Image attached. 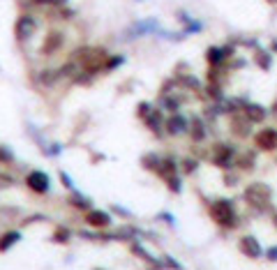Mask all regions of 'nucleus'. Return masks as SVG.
<instances>
[{
  "label": "nucleus",
  "mask_w": 277,
  "mask_h": 270,
  "mask_svg": "<svg viewBox=\"0 0 277 270\" xmlns=\"http://www.w3.org/2000/svg\"><path fill=\"white\" fill-rule=\"evenodd\" d=\"M162 266H166V268H180V264H178L176 259H171V257H164V264Z\"/></svg>",
  "instance_id": "ea45409f"
},
{
  "label": "nucleus",
  "mask_w": 277,
  "mask_h": 270,
  "mask_svg": "<svg viewBox=\"0 0 277 270\" xmlns=\"http://www.w3.org/2000/svg\"><path fill=\"white\" fill-rule=\"evenodd\" d=\"M196 166H199V162H196V160H192V157L183 160V171H185V173H194Z\"/></svg>",
  "instance_id": "f704fd0d"
},
{
  "label": "nucleus",
  "mask_w": 277,
  "mask_h": 270,
  "mask_svg": "<svg viewBox=\"0 0 277 270\" xmlns=\"http://www.w3.org/2000/svg\"><path fill=\"white\" fill-rule=\"evenodd\" d=\"M254 62H257L261 69H266V72L273 67V58H271V54H268V51H257V55H254Z\"/></svg>",
  "instance_id": "393cba45"
},
{
  "label": "nucleus",
  "mask_w": 277,
  "mask_h": 270,
  "mask_svg": "<svg viewBox=\"0 0 277 270\" xmlns=\"http://www.w3.org/2000/svg\"><path fill=\"white\" fill-rule=\"evenodd\" d=\"M69 203L79 210H90V199L88 196H83V194H79L76 189H72V199H69Z\"/></svg>",
  "instance_id": "412c9836"
},
{
  "label": "nucleus",
  "mask_w": 277,
  "mask_h": 270,
  "mask_svg": "<svg viewBox=\"0 0 277 270\" xmlns=\"http://www.w3.org/2000/svg\"><path fill=\"white\" fill-rule=\"evenodd\" d=\"M14 162V153L5 146H0V164H12Z\"/></svg>",
  "instance_id": "473e14b6"
},
{
  "label": "nucleus",
  "mask_w": 277,
  "mask_h": 270,
  "mask_svg": "<svg viewBox=\"0 0 277 270\" xmlns=\"http://www.w3.org/2000/svg\"><path fill=\"white\" fill-rule=\"evenodd\" d=\"M35 30H37V21H35L33 16H28V14L19 16V21L14 23V37H16L19 42L30 40V37L35 35Z\"/></svg>",
  "instance_id": "39448f33"
},
{
  "label": "nucleus",
  "mask_w": 277,
  "mask_h": 270,
  "mask_svg": "<svg viewBox=\"0 0 277 270\" xmlns=\"http://www.w3.org/2000/svg\"><path fill=\"white\" fill-rule=\"evenodd\" d=\"M224 185H226V187H233V185H238V178L226 173V176H224Z\"/></svg>",
  "instance_id": "a19ab883"
},
{
  "label": "nucleus",
  "mask_w": 277,
  "mask_h": 270,
  "mask_svg": "<svg viewBox=\"0 0 277 270\" xmlns=\"http://www.w3.org/2000/svg\"><path fill=\"white\" fill-rule=\"evenodd\" d=\"M132 252H134L136 257H141V259H143V261H146V264H148V266H153V268H160V266H162V264H160V261H157V259H153V257H150L148 252L143 250V247H141V245H139V243H132Z\"/></svg>",
  "instance_id": "aec40b11"
},
{
  "label": "nucleus",
  "mask_w": 277,
  "mask_h": 270,
  "mask_svg": "<svg viewBox=\"0 0 277 270\" xmlns=\"http://www.w3.org/2000/svg\"><path fill=\"white\" fill-rule=\"evenodd\" d=\"M148 33H157V21L155 19H146V21L134 23V26L129 28L127 40H134V37H141V35H148Z\"/></svg>",
  "instance_id": "ddd939ff"
},
{
  "label": "nucleus",
  "mask_w": 277,
  "mask_h": 270,
  "mask_svg": "<svg viewBox=\"0 0 277 270\" xmlns=\"http://www.w3.org/2000/svg\"><path fill=\"white\" fill-rule=\"evenodd\" d=\"M208 95H210V97H213L215 102H220V100L224 97V95H222V86H220V83L208 81Z\"/></svg>",
  "instance_id": "c756f323"
},
{
  "label": "nucleus",
  "mask_w": 277,
  "mask_h": 270,
  "mask_svg": "<svg viewBox=\"0 0 277 270\" xmlns=\"http://www.w3.org/2000/svg\"><path fill=\"white\" fill-rule=\"evenodd\" d=\"M254 143H257L259 150L273 153V150L277 148V129L275 127H264L261 132L254 134Z\"/></svg>",
  "instance_id": "423d86ee"
},
{
  "label": "nucleus",
  "mask_w": 277,
  "mask_h": 270,
  "mask_svg": "<svg viewBox=\"0 0 277 270\" xmlns=\"http://www.w3.org/2000/svg\"><path fill=\"white\" fill-rule=\"evenodd\" d=\"M180 97H173V95H166V97H164V108H166V111H178V108H180Z\"/></svg>",
  "instance_id": "c85d7f7f"
},
{
  "label": "nucleus",
  "mask_w": 277,
  "mask_h": 270,
  "mask_svg": "<svg viewBox=\"0 0 277 270\" xmlns=\"http://www.w3.org/2000/svg\"><path fill=\"white\" fill-rule=\"evenodd\" d=\"M150 108H153V104H150V102H141V104L136 107V115H139V118H146V115L150 113Z\"/></svg>",
  "instance_id": "72a5a7b5"
},
{
  "label": "nucleus",
  "mask_w": 277,
  "mask_h": 270,
  "mask_svg": "<svg viewBox=\"0 0 277 270\" xmlns=\"http://www.w3.org/2000/svg\"><path fill=\"white\" fill-rule=\"evenodd\" d=\"M86 222L90 224V226H95V229H107L109 224H111V215H109L107 210H86Z\"/></svg>",
  "instance_id": "9d476101"
},
{
  "label": "nucleus",
  "mask_w": 277,
  "mask_h": 270,
  "mask_svg": "<svg viewBox=\"0 0 277 270\" xmlns=\"http://www.w3.org/2000/svg\"><path fill=\"white\" fill-rule=\"evenodd\" d=\"M201 30H203V23H201V21H192V19H189L187 21V23H185V35H192V33H201Z\"/></svg>",
  "instance_id": "2f4dec72"
},
{
  "label": "nucleus",
  "mask_w": 277,
  "mask_h": 270,
  "mask_svg": "<svg viewBox=\"0 0 277 270\" xmlns=\"http://www.w3.org/2000/svg\"><path fill=\"white\" fill-rule=\"evenodd\" d=\"M271 199H273V189L266 182H252L250 187L245 189V201L250 203L254 210H259V213L268 210Z\"/></svg>",
  "instance_id": "7ed1b4c3"
},
{
  "label": "nucleus",
  "mask_w": 277,
  "mask_h": 270,
  "mask_svg": "<svg viewBox=\"0 0 277 270\" xmlns=\"http://www.w3.org/2000/svg\"><path fill=\"white\" fill-rule=\"evenodd\" d=\"M60 150H62V146L60 143H55V146H51V148H44V153H47V155H58Z\"/></svg>",
  "instance_id": "79ce46f5"
},
{
  "label": "nucleus",
  "mask_w": 277,
  "mask_h": 270,
  "mask_svg": "<svg viewBox=\"0 0 277 270\" xmlns=\"http://www.w3.org/2000/svg\"><path fill=\"white\" fill-rule=\"evenodd\" d=\"M146 120V125H148L150 132H155V134H160L162 132V115H160V111L157 108H150V113L143 118Z\"/></svg>",
  "instance_id": "f3484780"
},
{
  "label": "nucleus",
  "mask_w": 277,
  "mask_h": 270,
  "mask_svg": "<svg viewBox=\"0 0 277 270\" xmlns=\"http://www.w3.org/2000/svg\"><path fill=\"white\" fill-rule=\"evenodd\" d=\"M69 238H72V233H69V229H55L54 233V243H69Z\"/></svg>",
  "instance_id": "7c9ffc66"
},
{
  "label": "nucleus",
  "mask_w": 277,
  "mask_h": 270,
  "mask_svg": "<svg viewBox=\"0 0 277 270\" xmlns=\"http://www.w3.org/2000/svg\"><path fill=\"white\" fill-rule=\"evenodd\" d=\"M60 47H62V33H60V30H51V33H47V37H44L42 54H44V55H54L55 51H60Z\"/></svg>",
  "instance_id": "f8f14e48"
},
{
  "label": "nucleus",
  "mask_w": 277,
  "mask_h": 270,
  "mask_svg": "<svg viewBox=\"0 0 277 270\" xmlns=\"http://www.w3.org/2000/svg\"><path fill=\"white\" fill-rule=\"evenodd\" d=\"M231 132H233L236 136H240V139H247L250 132H252V122L247 120V115L233 111V118H231Z\"/></svg>",
  "instance_id": "6e6552de"
},
{
  "label": "nucleus",
  "mask_w": 277,
  "mask_h": 270,
  "mask_svg": "<svg viewBox=\"0 0 277 270\" xmlns=\"http://www.w3.org/2000/svg\"><path fill=\"white\" fill-rule=\"evenodd\" d=\"M60 182L69 189V192H72V189H76V187H74V182H72V178H69L67 173H65V171H60Z\"/></svg>",
  "instance_id": "e433bc0d"
},
{
  "label": "nucleus",
  "mask_w": 277,
  "mask_h": 270,
  "mask_svg": "<svg viewBox=\"0 0 277 270\" xmlns=\"http://www.w3.org/2000/svg\"><path fill=\"white\" fill-rule=\"evenodd\" d=\"M266 257L271 259V261H275V259H277V247H275V245H273V247H268V252H266Z\"/></svg>",
  "instance_id": "37998d69"
},
{
  "label": "nucleus",
  "mask_w": 277,
  "mask_h": 270,
  "mask_svg": "<svg viewBox=\"0 0 277 270\" xmlns=\"http://www.w3.org/2000/svg\"><path fill=\"white\" fill-rule=\"evenodd\" d=\"M26 185L33 189L35 194H44L51 187V180H49V173H44V171H30L26 178Z\"/></svg>",
  "instance_id": "0eeeda50"
},
{
  "label": "nucleus",
  "mask_w": 277,
  "mask_h": 270,
  "mask_svg": "<svg viewBox=\"0 0 277 270\" xmlns=\"http://www.w3.org/2000/svg\"><path fill=\"white\" fill-rule=\"evenodd\" d=\"M224 76H226V72L222 69V65H210V69H208V81L220 83V86H222V83H224Z\"/></svg>",
  "instance_id": "b1692460"
},
{
  "label": "nucleus",
  "mask_w": 277,
  "mask_h": 270,
  "mask_svg": "<svg viewBox=\"0 0 277 270\" xmlns=\"http://www.w3.org/2000/svg\"><path fill=\"white\" fill-rule=\"evenodd\" d=\"M243 113L247 115V120L250 122H264L266 120V108L259 107V104H250V102H245Z\"/></svg>",
  "instance_id": "4468645a"
},
{
  "label": "nucleus",
  "mask_w": 277,
  "mask_h": 270,
  "mask_svg": "<svg viewBox=\"0 0 277 270\" xmlns=\"http://www.w3.org/2000/svg\"><path fill=\"white\" fill-rule=\"evenodd\" d=\"M238 247H240V252H243L245 257H250V259H259L264 254V247L259 245V240L254 236H245L243 240L238 243Z\"/></svg>",
  "instance_id": "9b49d317"
},
{
  "label": "nucleus",
  "mask_w": 277,
  "mask_h": 270,
  "mask_svg": "<svg viewBox=\"0 0 277 270\" xmlns=\"http://www.w3.org/2000/svg\"><path fill=\"white\" fill-rule=\"evenodd\" d=\"M254 164H257V153H243V155L238 157V166L243 171H252Z\"/></svg>",
  "instance_id": "4be33fe9"
},
{
  "label": "nucleus",
  "mask_w": 277,
  "mask_h": 270,
  "mask_svg": "<svg viewBox=\"0 0 277 270\" xmlns=\"http://www.w3.org/2000/svg\"><path fill=\"white\" fill-rule=\"evenodd\" d=\"M176 171H178V162L173 157H160V166H157L155 173H160L162 178H169V176H173Z\"/></svg>",
  "instance_id": "2eb2a0df"
},
{
  "label": "nucleus",
  "mask_w": 277,
  "mask_h": 270,
  "mask_svg": "<svg viewBox=\"0 0 277 270\" xmlns=\"http://www.w3.org/2000/svg\"><path fill=\"white\" fill-rule=\"evenodd\" d=\"M107 58H109L107 49H102V47H83L76 51V60H79L83 72H88V74H97L104 67Z\"/></svg>",
  "instance_id": "f257e3e1"
},
{
  "label": "nucleus",
  "mask_w": 277,
  "mask_h": 270,
  "mask_svg": "<svg viewBox=\"0 0 277 270\" xmlns=\"http://www.w3.org/2000/svg\"><path fill=\"white\" fill-rule=\"evenodd\" d=\"M178 83H183L187 90H199V88H201L199 79H196V76H192V74H180V76H178Z\"/></svg>",
  "instance_id": "a878e982"
},
{
  "label": "nucleus",
  "mask_w": 277,
  "mask_h": 270,
  "mask_svg": "<svg viewBox=\"0 0 277 270\" xmlns=\"http://www.w3.org/2000/svg\"><path fill=\"white\" fill-rule=\"evenodd\" d=\"M141 166L146 171H157V166H160V157H157V153H146V155L141 157Z\"/></svg>",
  "instance_id": "5701e85b"
},
{
  "label": "nucleus",
  "mask_w": 277,
  "mask_h": 270,
  "mask_svg": "<svg viewBox=\"0 0 277 270\" xmlns=\"http://www.w3.org/2000/svg\"><path fill=\"white\" fill-rule=\"evenodd\" d=\"M206 60H208V65H222V62L226 60L222 47H210L208 51H206Z\"/></svg>",
  "instance_id": "6ab92c4d"
},
{
  "label": "nucleus",
  "mask_w": 277,
  "mask_h": 270,
  "mask_svg": "<svg viewBox=\"0 0 277 270\" xmlns=\"http://www.w3.org/2000/svg\"><path fill=\"white\" fill-rule=\"evenodd\" d=\"M21 240V233L19 231H7V233H2L0 236V252H7V250H12L14 245Z\"/></svg>",
  "instance_id": "a211bd4d"
},
{
  "label": "nucleus",
  "mask_w": 277,
  "mask_h": 270,
  "mask_svg": "<svg viewBox=\"0 0 277 270\" xmlns=\"http://www.w3.org/2000/svg\"><path fill=\"white\" fill-rule=\"evenodd\" d=\"M111 210H113V213H120V215H129L127 210H125V208H120V206H113Z\"/></svg>",
  "instance_id": "49530a36"
},
{
  "label": "nucleus",
  "mask_w": 277,
  "mask_h": 270,
  "mask_svg": "<svg viewBox=\"0 0 277 270\" xmlns=\"http://www.w3.org/2000/svg\"><path fill=\"white\" fill-rule=\"evenodd\" d=\"M210 217H213V222H217L224 229L238 226L236 208H233V203L229 199H217V201H213V206H210Z\"/></svg>",
  "instance_id": "f03ea898"
},
{
  "label": "nucleus",
  "mask_w": 277,
  "mask_h": 270,
  "mask_svg": "<svg viewBox=\"0 0 277 270\" xmlns=\"http://www.w3.org/2000/svg\"><path fill=\"white\" fill-rule=\"evenodd\" d=\"M213 164L220 169H231V164H236V153L229 143H215L213 146Z\"/></svg>",
  "instance_id": "20e7f679"
},
{
  "label": "nucleus",
  "mask_w": 277,
  "mask_h": 270,
  "mask_svg": "<svg viewBox=\"0 0 277 270\" xmlns=\"http://www.w3.org/2000/svg\"><path fill=\"white\" fill-rule=\"evenodd\" d=\"M160 219H164V222L171 224V226H176V219H173V215H171V213H160Z\"/></svg>",
  "instance_id": "58836bf2"
},
{
  "label": "nucleus",
  "mask_w": 277,
  "mask_h": 270,
  "mask_svg": "<svg viewBox=\"0 0 277 270\" xmlns=\"http://www.w3.org/2000/svg\"><path fill=\"white\" fill-rule=\"evenodd\" d=\"M60 16H62V19H72V16H74V12H72V9H62Z\"/></svg>",
  "instance_id": "a18cd8bd"
},
{
  "label": "nucleus",
  "mask_w": 277,
  "mask_h": 270,
  "mask_svg": "<svg viewBox=\"0 0 277 270\" xmlns=\"http://www.w3.org/2000/svg\"><path fill=\"white\" fill-rule=\"evenodd\" d=\"M166 180V187L171 189V192H176V194H180L183 192V182H180V178H178V173H173V176L164 178Z\"/></svg>",
  "instance_id": "cd10ccee"
},
{
  "label": "nucleus",
  "mask_w": 277,
  "mask_h": 270,
  "mask_svg": "<svg viewBox=\"0 0 277 270\" xmlns=\"http://www.w3.org/2000/svg\"><path fill=\"white\" fill-rule=\"evenodd\" d=\"M125 62V55H109L107 60H104V72H113V69H118Z\"/></svg>",
  "instance_id": "bb28decb"
},
{
  "label": "nucleus",
  "mask_w": 277,
  "mask_h": 270,
  "mask_svg": "<svg viewBox=\"0 0 277 270\" xmlns=\"http://www.w3.org/2000/svg\"><path fill=\"white\" fill-rule=\"evenodd\" d=\"M189 132H192V139H194L196 143H201L203 139H206V122L201 120V118H192V125H189Z\"/></svg>",
  "instance_id": "dca6fc26"
},
{
  "label": "nucleus",
  "mask_w": 277,
  "mask_h": 270,
  "mask_svg": "<svg viewBox=\"0 0 277 270\" xmlns=\"http://www.w3.org/2000/svg\"><path fill=\"white\" fill-rule=\"evenodd\" d=\"M37 5H54V7H62L67 5V0H35Z\"/></svg>",
  "instance_id": "c9c22d12"
},
{
  "label": "nucleus",
  "mask_w": 277,
  "mask_h": 270,
  "mask_svg": "<svg viewBox=\"0 0 277 270\" xmlns=\"http://www.w3.org/2000/svg\"><path fill=\"white\" fill-rule=\"evenodd\" d=\"M187 127H189V122L185 120L180 113L169 115L166 122H164V129H166V134H171V136H183L185 132H187Z\"/></svg>",
  "instance_id": "1a4fd4ad"
},
{
  "label": "nucleus",
  "mask_w": 277,
  "mask_h": 270,
  "mask_svg": "<svg viewBox=\"0 0 277 270\" xmlns=\"http://www.w3.org/2000/svg\"><path fill=\"white\" fill-rule=\"evenodd\" d=\"M55 76H58L55 72H42V81H44V83H54Z\"/></svg>",
  "instance_id": "4c0bfd02"
},
{
  "label": "nucleus",
  "mask_w": 277,
  "mask_h": 270,
  "mask_svg": "<svg viewBox=\"0 0 277 270\" xmlns=\"http://www.w3.org/2000/svg\"><path fill=\"white\" fill-rule=\"evenodd\" d=\"M9 185H12V178L0 176V187H9Z\"/></svg>",
  "instance_id": "c03bdc74"
},
{
  "label": "nucleus",
  "mask_w": 277,
  "mask_h": 270,
  "mask_svg": "<svg viewBox=\"0 0 277 270\" xmlns=\"http://www.w3.org/2000/svg\"><path fill=\"white\" fill-rule=\"evenodd\" d=\"M271 2H275V0H271Z\"/></svg>",
  "instance_id": "de8ad7c7"
}]
</instances>
